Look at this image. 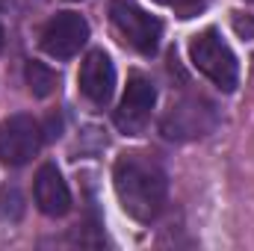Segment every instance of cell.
Returning a JSON list of instances; mask_svg holds the SVG:
<instances>
[{"label": "cell", "mask_w": 254, "mask_h": 251, "mask_svg": "<svg viewBox=\"0 0 254 251\" xmlns=\"http://www.w3.org/2000/svg\"><path fill=\"white\" fill-rule=\"evenodd\" d=\"M33 195H36V204L45 216L51 219H60L71 210V192H68V184L63 181L60 169L57 166H42L36 172V184H33Z\"/></svg>", "instance_id": "cell-9"}, {"label": "cell", "mask_w": 254, "mask_h": 251, "mask_svg": "<svg viewBox=\"0 0 254 251\" xmlns=\"http://www.w3.org/2000/svg\"><path fill=\"white\" fill-rule=\"evenodd\" d=\"M24 77H27V86H30V92H33L36 98H48V95H54V89H57V74H54L45 63L30 60V63L24 65Z\"/></svg>", "instance_id": "cell-10"}, {"label": "cell", "mask_w": 254, "mask_h": 251, "mask_svg": "<svg viewBox=\"0 0 254 251\" xmlns=\"http://www.w3.org/2000/svg\"><path fill=\"white\" fill-rule=\"evenodd\" d=\"M42 148V125L27 116H9L0 125V160L6 166H27Z\"/></svg>", "instance_id": "cell-5"}, {"label": "cell", "mask_w": 254, "mask_h": 251, "mask_svg": "<svg viewBox=\"0 0 254 251\" xmlns=\"http://www.w3.org/2000/svg\"><path fill=\"white\" fill-rule=\"evenodd\" d=\"M190 60L222 92H234L237 89L240 63H237L234 51L228 48V42L222 39V33L216 27H207V30H201L198 36L190 39Z\"/></svg>", "instance_id": "cell-2"}, {"label": "cell", "mask_w": 254, "mask_h": 251, "mask_svg": "<svg viewBox=\"0 0 254 251\" xmlns=\"http://www.w3.org/2000/svg\"><path fill=\"white\" fill-rule=\"evenodd\" d=\"M157 3H163V6H169V9H175L181 18H192V15H198V12L204 9V3H207V0H157Z\"/></svg>", "instance_id": "cell-11"}, {"label": "cell", "mask_w": 254, "mask_h": 251, "mask_svg": "<svg viewBox=\"0 0 254 251\" xmlns=\"http://www.w3.org/2000/svg\"><path fill=\"white\" fill-rule=\"evenodd\" d=\"M39 42H42V51L51 54L54 60H71L89 42V24L77 12H57L42 27V39Z\"/></svg>", "instance_id": "cell-6"}, {"label": "cell", "mask_w": 254, "mask_h": 251, "mask_svg": "<svg viewBox=\"0 0 254 251\" xmlns=\"http://www.w3.org/2000/svg\"><path fill=\"white\" fill-rule=\"evenodd\" d=\"M0 48H3V27H0Z\"/></svg>", "instance_id": "cell-12"}, {"label": "cell", "mask_w": 254, "mask_h": 251, "mask_svg": "<svg viewBox=\"0 0 254 251\" xmlns=\"http://www.w3.org/2000/svg\"><path fill=\"white\" fill-rule=\"evenodd\" d=\"M110 21H113V30L119 33V39L127 48H133L145 57L157 54L160 39H163V24L154 15H148L145 9H139L130 0H113L110 3Z\"/></svg>", "instance_id": "cell-3"}, {"label": "cell", "mask_w": 254, "mask_h": 251, "mask_svg": "<svg viewBox=\"0 0 254 251\" xmlns=\"http://www.w3.org/2000/svg\"><path fill=\"white\" fill-rule=\"evenodd\" d=\"M219 122L216 107L201 98V95H187L181 101H175L169 107V113L160 122V133L172 142H187V139H198L207 136Z\"/></svg>", "instance_id": "cell-4"}, {"label": "cell", "mask_w": 254, "mask_h": 251, "mask_svg": "<svg viewBox=\"0 0 254 251\" xmlns=\"http://www.w3.org/2000/svg\"><path fill=\"white\" fill-rule=\"evenodd\" d=\"M113 187L122 210L136 222H154L166 207V195H169L166 172L157 160L145 154H122L116 160Z\"/></svg>", "instance_id": "cell-1"}, {"label": "cell", "mask_w": 254, "mask_h": 251, "mask_svg": "<svg viewBox=\"0 0 254 251\" xmlns=\"http://www.w3.org/2000/svg\"><path fill=\"white\" fill-rule=\"evenodd\" d=\"M80 92L86 101H92L95 107H107L113 92H116V68H113V60L104 54V51H92L83 65H80Z\"/></svg>", "instance_id": "cell-8"}, {"label": "cell", "mask_w": 254, "mask_h": 251, "mask_svg": "<svg viewBox=\"0 0 254 251\" xmlns=\"http://www.w3.org/2000/svg\"><path fill=\"white\" fill-rule=\"evenodd\" d=\"M154 104H157V89H154V83H151L145 74L133 71L130 80H127L125 98H122V104H119V110H116V127H119L122 133H127V136L142 133L145 125H148V119H151Z\"/></svg>", "instance_id": "cell-7"}]
</instances>
